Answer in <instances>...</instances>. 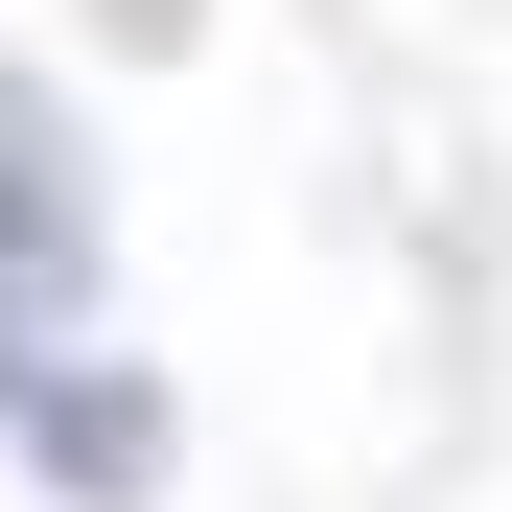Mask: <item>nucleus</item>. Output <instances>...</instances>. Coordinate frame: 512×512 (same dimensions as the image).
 <instances>
[{
  "mask_svg": "<svg viewBox=\"0 0 512 512\" xmlns=\"http://www.w3.org/2000/svg\"><path fill=\"white\" fill-rule=\"evenodd\" d=\"M47 466H70V489H140L163 443H140V396H117V373H70V396H47Z\"/></svg>",
  "mask_w": 512,
  "mask_h": 512,
  "instance_id": "obj_1",
  "label": "nucleus"
}]
</instances>
